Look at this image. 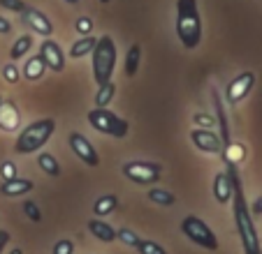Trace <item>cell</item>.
Returning <instances> with one entry per match:
<instances>
[{"instance_id":"1","label":"cell","mask_w":262,"mask_h":254,"mask_svg":"<svg viewBox=\"0 0 262 254\" xmlns=\"http://www.w3.org/2000/svg\"><path fill=\"white\" fill-rule=\"evenodd\" d=\"M228 171L232 173V208H234V224H237V234L242 238L244 245V252L246 254H260V240H257V231L255 224H253V217H251V208L246 204V196H244L242 190V181L237 176V166H228Z\"/></svg>"},{"instance_id":"11","label":"cell","mask_w":262,"mask_h":254,"mask_svg":"<svg viewBox=\"0 0 262 254\" xmlns=\"http://www.w3.org/2000/svg\"><path fill=\"white\" fill-rule=\"evenodd\" d=\"M21 16H24V21L28 23V28L33 30V33L42 35V37H51L54 23L49 21V16H47L45 12H40L37 7H26V10L21 12Z\"/></svg>"},{"instance_id":"6","label":"cell","mask_w":262,"mask_h":254,"mask_svg":"<svg viewBox=\"0 0 262 254\" xmlns=\"http://www.w3.org/2000/svg\"><path fill=\"white\" fill-rule=\"evenodd\" d=\"M181 231H183V236H186V238H188L190 243L200 245V247L209 249V252L218 249V238H216V234H213V231L209 229V226L204 224V222L200 220L198 215L183 217V222H181Z\"/></svg>"},{"instance_id":"28","label":"cell","mask_w":262,"mask_h":254,"mask_svg":"<svg viewBox=\"0 0 262 254\" xmlns=\"http://www.w3.org/2000/svg\"><path fill=\"white\" fill-rule=\"evenodd\" d=\"M24 213L30 222H42V210L35 201H24Z\"/></svg>"},{"instance_id":"22","label":"cell","mask_w":262,"mask_h":254,"mask_svg":"<svg viewBox=\"0 0 262 254\" xmlns=\"http://www.w3.org/2000/svg\"><path fill=\"white\" fill-rule=\"evenodd\" d=\"M146 196H148V201H151V204L165 206V208H167V206H174V204H177V196H174L169 190H163V187H151Z\"/></svg>"},{"instance_id":"13","label":"cell","mask_w":262,"mask_h":254,"mask_svg":"<svg viewBox=\"0 0 262 254\" xmlns=\"http://www.w3.org/2000/svg\"><path fill=\"white\" fill-rule=\"evenodd\" d=\"M21 125V113L12 99H3L0 102V130L3 132H16Z\"/></svg>"},{"instance_id":"21","label":"cell","mask_w":262,"mask_h":254,"mask_svg":"<svg viewBox=\"0 0 262 254\" xmlns=\"http://www.w3.org/2000/svg\"><path fill=\"white\" fill-rule=\"evenodd\" d=\"M116 206H119V199H116L114 194H102L100 199H95L93 213H95V217H104V215H109Z\"/></svg>"},{"instance_id":"4","label":"cell","mask_w":262,"mask_h":254,"mask_svg":"<svg viewBox=\"0 0 262 254\" xmlns=\"http://www.w3.org/2000/svg\"><path fill=\"white\" fill-rule=\"evenodd\" d=\"M93 54V79L95 83H107L114 77V67H116V44L114 39L109 35H102V37L95 42V49L91 51Z\"/></svg>"},{"instance_id":"38","label":"cell","mask_w":262,"mask_h":254,"mask_svg":"<svg viewBox=\"0 0 262 254\" xmlns=\"http://www.w3.org/2000/svg\"><path fill=\"white\" fill-rule=\"evenodd\" d=\"M7 243H10V234L0 229V254H3V249L7 247Z\"/></svg>"},{"instance_id":"23","label":"cell","mask_w":262,"mask_h":254,"mask_svg":"<svg viewBox=\"0 0 262 254\" xmlns=\"http://www.w3.org/2000/svg\"><path fill=\"white\" fill-rule=\"evenodd\" d=\"M30 49H33V35H21V37L16 39L14 44H12V49H10V58L16 63V60L24 58V56L28 54Z\"/></svg>"},{"instance_id":"7","label":"cell","mask_w":262,"mask_h":254,"mask_svg":"<svg viewBox=\"0 0 262 254\" xmlns=\"http://www.w3.org/2000/svg\"><path fill=\"white\" fill-rule=\"evenodd\" d=\"M123 176L128 181L137 183V185H154L163 176V166L156 162H144V160H133L123 164Z\"/></svg>"},{"instance_id":"32","label":"cell","mask_w":262,"mask_h":254,"mask_svg":"<svg viewBox=\"0 0 262 254\" xmlns=\"http://www.w3.org/2000/svg\"><path fill=\"white\" fill-rule=\"evenodd\" d=\"M19 77H21V72L16 69L14 63H10V65H5V67H3V79H5L7 83H16V81H19Z\"/></svg>"},{"instance_id":"25","label":"cell","mask_w":262,"mask_h":254,"mask_svg":"<svg viewBox=\"0 0 262 254\" xmlns=\"http://www.w3.org/2000/svg\"><path fill=\"white\" fill-rule=\"evenodd\" d=\"M139 58H142V46L139 44H133L128 49V56H125V74H128L130 79L137 74L139 69Z\"/></svg>"},{"instance_id":"29","label":"cell","mask_w":262,"mask_h":254,"mask_svg":"<svg viewBox=\"0 0 262 254\" xmlns=\"http://www.w3.org/2000/svg\"><path fill=\"white\" fill-rule=\"evenodd\" d=\"M116 240H121V243L130 245V247H137V243H139L142 238H139L135 231H130V229H119V231H116Z\"/></svg>"},{"instance_id":"40","label":"cell","mask_w":262,"mask_h":254,"mask_svg":"<svg viewBox=\"0 0 262 254\" xmlns=\"http://www.w3.org/2000/svg\"><path fill=\"white\" fill-rule=\"evenodd\" d=\"M65 3H70V5H77V3H79V0H65Z\"/></svg>"},{"instance_id":"12","label":"cell","mask_w":262,"mask_h":254,"mask_svg":"<svg viewBox=\"0 0 262 254\" xmlns=\"http://www.w3.org/2000/svg\"><path fill=\"white\" fill-rule=\"evenodd\" d=\"M40 56H42V60H45L47 69H54V72H63L65 69V54L58 46V42H54V39H45V42H42Z\"/></svg>"},{"instance_id":"37","label":"cell","mask_w":262,"mask_h":254,"mask_svg":"<svg viewBox=\"0 0 262 254\" xmlns=\"http://www.w3.org/2000/svg\"><path fill=\"white\" fill-rule=\"evenodd\" d=\"M7 33H12V23L0 16V35H7Z\"/></svg>"},{"instance_id":"42","label":"cell","mask_w":262,"mask_h":254,"mask_svg":"<svg viewBox=\"0 0 262 254\" xmlns=\"http://www.w3.org/2000/svg\"><path fill=\"white\" fill-rule=\"evenodd\" d=\"M0 102H3V97H0Z\"/></svg>"},{"instance_id":"17","label":"cell","mask_w":262,"mask_h":254,"mask_svg":"<svg viewBox=\"0 0 262 254\" xmlns=\"http://www.w3.org/2000/svg\"><path fill=\"white\" fill-rule=\"evenodd\" d=\"M47 74V65L45 60H42V56H30L28 60H26L24 65V79H28V81H40L42 77Z\"/></svg>"},{"instance_id":"24","label":"cell","mask_w":262,"mask_h":254,"mask_svg":"<svg viewBox=\"0 0 262 254\" xmlns=\"http://www.w3.org/2000/svg\"><path fill=\"white\" fill-rule=\"evenodd\" d=\"M116 95V83L107 81L98 86V93H95V107H109V102L114 99Z\"/></svg>"},{"instance_id":"5","label":"cell","mask_w":262,"mask_h":254,"mask_svg":"<svg viewBox=\"0 0 262 254\" xmlns=\"http://www.w3.org/2000/svg\"><path fill=\"white\" fill-rule=\"evenodd\" d=\"M89 122L91 127H95L98 132L107 134V137L123 139L130 132V122L125 118L116 116L114 111H109L107 107H95L93 111H89Z\"/></svg>"},{"instance_id":"3","label":"cell","mask_w":262,"mask_h":254,"mask_svg":"<svg viewBox=\"0 0 262 254\" xmlns=\"http://www.w3.org/2000/svg\"><path fill=\"white\" fill-rule=\"evenodd\" d=\"M54 132H56V120L54 118H40V120L30 122L28 127L21 130V134L16 137L14 150L19 153V155H30V153L40 150V148L51 139Z\"/></svg>"},{"instance_id":"10","label":"cell","mask_w":262,"mask_h":254,"mask_svg":"<svg viewBox=\"0 0 262 254\" xmlns=\"http://www.w3.org/2000/svg\"><path fill=\"white\" fill-rule=\"evenodd\" d=\"M255 86V74L253 72H242L239 77H234L228 86V93H225V99L230 104H239Z\"/></svg>"},{"instance_id":"36","label":"cell","mask_w":262,"mask_h":254,"mask_svg":"<svg viewBox=\"0 0 262 254\" xmlns=\"http://www.w3.org/2000/svg\"><path fill=\"white\" fill-rule=\"evenodd\" d=\"M248 208H251V215H262V196H257L253 201V206H248Z\"/></svg>"},{"instance_id":"9","label":"cell","mask_w":262,"mask_h":254,"mask_svg":"<svg viewBox=\"0 0 262 254\" xmlns=\"http://www.w3.org/2000/svg\"><path fill=\"white\" fill-rule=\"evenodd\" d=\"M190 141H193V146L198 148V150L207 153V155H218V153L223 150L221 137H216L207 127H195L193 132H190Z\"/></svg>"},{"instance_id":"41","label":"cell","mask_w":262,"mask_h":254,"mask_svg":"<svg viewBox=\"0 0 262 254\" xmlns=\"http://www.w3.org/2000/svg\"><path fill=\"white\" fill-rule=\"evenodd\" d=\"M98 3H102V5H107V3H112V0H98Z\"/></svg>"},{"instance_id":"26","label":"cell","mask_w":262,"mask_h":254,"mask_svg":"<svg viewBox=\"0 0 262 254\" xmlns=\"http://www.w3.org/2000/svg\"><path fill=\"white\" fill-rule=\"evenodd\" d=\"M213 104H216V113H218V125H221V141L230 143V127H228V118H225V111H223V102L218 95H213Z\"/></svg>"},{"instance_id":"15","label":"cell","mask_w":262,"mask_h":254,"mask_svg":"<svg viewBox=\"0 0 262 254\" xmlns=\"http://www.w3.org/2000/svg\"><path fill=\"white\" fill-rule=\"evenodd\" d=\"M35 183L28 181V178H12V181H3V185H0V192L5 196H21V194H28V192H33Z\"/></svg>"},{"instance_id":"33","label":"cell","mask_w":262,"mask_h":254,"mask_svg":"<svg viewBox=\"0 0 262 254\" xmlns=\"http://www.w3.org/2000/svg\"><path fill=\"white\" fill-rule=\"evenodd\" d=\"M74 252V243L72 240H58V243L54 245V254H72Z\"/></svg>"},{"instance_id":"39","label":"cell","mask_w":262,"mask_h":254,"mask_svg":"<svg viewBox=\"0 0 262 254\" xmlns=\"http://www.w3.org/2000/svg\"><path fill=\"white\" fill-rule=\"evenodd\" d=\"M10 254H24V252H21V249H19V247H16V249H12V252H10Z\"/></svg>"},{"instance_id":"8","label":"cell","mask_w":262,"mask_h":254,"mask_svg":"<svg viewBox=\"0 0 262 254\" xmlns=\"http://www.w3.org/2000/svg\"><path fill=\"white\" fill-rule=\"evenodd\" d=\"M68 141H70V148H72V153L79 157V160L84 162L86 166H98V164H100L98 150H95L93 143H91L81 132H70V139H68Z\"/></svg>"},{"instance_id":"30","label":"cell","mask_w":262,"mask_h":254,"mask_svg":"<svg viewBox=\"0 0 262 254\" xmlns=\"http://www.w3.org/2000/svg\"><path fill=\"white\" fill-rule=\"evenodd\" d=\"M0 176H3V181H12V178H16V164L12 160H5L3 164H0Z\"/></svg>"},{"instance_id":"20","label":"cell","mask_w":262,"mask_h":254,"mask_svg":"<svg viewBox=\"0 0 262 254\" xmlns=\"http://www.w3.org/2000/svg\"><path fill=\"white\" fill-rule=\"evenodd\" d=\"M37 166H40L42 171H45L47 176H51V178L60 176V164H58V160H56L51 153H40V157H37Z\"/></svg>"},{"instance_id":"16","label":"cell","mask_w":262,"mask_h":254,"mask_svg":"<svg viewBox=\"0 0 262 254\" xmlns=\"http://www.w3.org/2000/svg\"><path fill=\"white\" fill-rule=\"evenodd\" d=\"M89 231L100 240V243H114L116 240V229L114 226L107 224V222H102V220H95V217L89 222Z\"/></svg>"},{"instance_id":"34","label":"cell","mask_w":262,"mask_h":254,"mask_svg":"<svg viewBox=\"0 0 262 254\" xmlns=\"http://www.w3.org/2000/svg\"><path fill=\"white\" fill-rule=\"evenodd\" d=\"M0 5L5 7V10H12V12H16V14H21V12L26 10V3H21V0H0Z\"/></svg>"},{"instance_id":"35","label":"cell","mask_w":262,"mask_h":254,"mask_svg":"<svg viewBox=\"0 0 262 254\" xmlns=\"http://www.w3.org/2000/svg\"><path fill=\"white\" fill-rule=\"evenodd\" d=\"M193 120L198 122V125L207 127V130L213 125V122H216V120H213V116H209V113H195V116H193Z\"/></svg>"},{"instance_id":"31","label":"cell","mask_w":262,"mask_h":254,"mask_svg":"<svg viewBox=\"0 0 262 254\" xmlns=\"http://www.w3.org/2000/svg\"><path fill=\"white\" fill-rule=\"evenodd\" d=\"M74 28H77V33L89 35L91 30H93V19H91V16H79V19L74 21Z\"/></svg>"},{"instance_id":"27","label":"cell","mask_w":262,"mask_h":254,"mask_svg":"<svg viewBox=\"0 0 262 254\" xmlns=\"http://www.w3.org/2000/svg\"><path fill=\"white\" fill-rule=\"evenodd\" d=\"M137 249H139V254H167V249L163 245L154 243V240H139Z\"/></svg>"},{"instance_id":"19","label":"cell","mask_w":262,"mask_h":254,"mask_svg":"<svg viewBox=\"0 0 262 254\" xmlns=\"http://www.w3.org/2000/svg\"><path fill=\"white\" fill-rule=\"evenodd\" d=\"M95 42H98L95 37H91V35H84V37L77 39V42L72 44V49H70V58L77 60V58H84V56H89L91 51L95 49Z\"/></svg>"},{"instance_id":"14","label":"cell","mask_w":262,"mask_h":254,"mask_svg":"<svg viewBox=\"0 0 262 254\" xmlns=\"http://www.w3.org/2000/svg\"><path fill=\"white\" fill-rule=\"evenodd\" d=\"M232 192H234L232 173L230 171L216 173V178H213V196H216L218 204H228V201H232Z\"/></svg>"},{"instance_id":"18","label":"cell","mask_w":262,"mask_h":254,"mask_svg":"<svg viewBox=\"0 0 262 254\" xmlns=\"http://www.w3.org/2000/svg\"><path fill=\"white\" fill-rule=\"evenodd\" d=\"M221 157L225 160V164L228 166H237L239 162L246 157V148L242 146V143H225V150H221Z\"/></svg>"},{"instance_id":"2","label":"cell","mask_w":262,"mask_h":254,"mask_svg":"<svg viewBox=\"0 0 262 254\" xmlns=\"http://www.w3.org/2000/svg\"><path fill=\"white\" fill-rule=\"evenodd\" d=\"M177 35L186 49H195L202 42L198 0H177Z\"/></svg>"}]
</instances>
